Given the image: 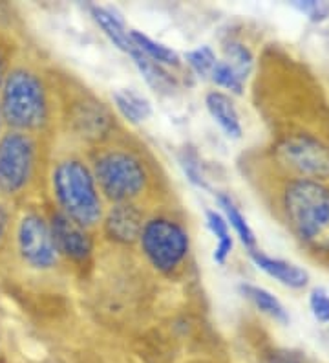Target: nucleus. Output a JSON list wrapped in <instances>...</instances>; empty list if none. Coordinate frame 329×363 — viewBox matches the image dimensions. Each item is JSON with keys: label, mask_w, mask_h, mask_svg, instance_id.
<instances>
[{"label": "nucleus", "mask_w": 329, "mask_h": 363, "mask_svg": "<svg viewBox=\"0 0 329 363\" xmlns=\"http://www.w3.org/2000/svg\"><path fill=\"white\" fill-rule=\"evenodd\" d=\"M253 101L267 127L262 152L282 171L329 180V94L311 67L282 45L256 65Z\"/></svg>", "instance_id": "f257e3e1"}, {"label": "nucleus", "mask_w": 329, "mask_h": 363, "mask_svg": "<svg viewBox=\"0 0 329 363\" xmlns=\"http://www.w3.org/2000/svg\"><path fill=\"white\" fill-rule=\"evenodd\" d=\"M241 169L304 257L329 272V180L285 173L260 147L243 155Z\"/></svg>", "instance_id": "f03ea898"}, {"label": "nucleus", "mask_w": 329, "mask_h": 363, "mask_svg": "<svg viewBox=\"0 0 329 363\" xmlns=\"http://www.w3.org/2000/svg\"><path fill=\"white\" fill-rule=\"evenodd\" d=\"M90 167L99 193L110 204H136L143 208L159 189L158 167L149 152L114 136L93 147Z\"/></svg>", "instance_id": "7ed1b4c3"}, {"label": "nucleus", "mask_w": 329, "mask_h": 363, "mask_svg": "<svg viewBox=\"0 0 329 363\" xmlns=\"http://www.w3.org/2000/svg\"><path fill=\"white\" fill-rule=\"evenodd\" d=\"M50 182L57 211L88 231L101 226L105 199L86 160L77 155L62 156L53 164Z\"/></svg>", "instance_id": "20e7f679"}, {"label": "nucleus", "mask_w": 329, "mask_h": 363, "mask_svg": "<svg viewBox=\"0 0 329 363\" xmlns=\"http://www.w3.org/2000/svg\"><path fill=\"white\" fill-rule=\"evenodd\" d=\"M0 114L11 130L40 134L52 123L53 103L39 72L28 67L8 70L0 83Z\"/></svg>", "instance_id": "39448f33"}, {"label": "nucleus", "mask_w": 329, "mask_h": 363, "mask_svg": "<svg viewBox=\"0 0 329 363\" xmlns=\"http://www.w3.org/2000/svg\"><path fill=\"white\" fill-rule=\"evenodd\" d=\"M137 242L146 262L158 274L167 277L181 272L189 259V231L180 220L168 215H154L146 218Z\"/></svg>", "instance_id": "423d86ee"}, {"label": "nucleus", "mask_w": 329, "mask_h": 363, "mask_svg": "<svg viewBox=\"0 0 329 363\" xmlns=\"http://www.w3.org/2000/svg\"><path fill=\"white\" fill-rule=\"evenodd\" d=\"M40 167L37 134L8 129L0 134V195L15 199L26 193Z\"/></svg>", "instance_id": "0eeeda50"}, {"label": "nucleus", "mask_w": 329, "mask_h": 363, "mask_svg": "<svg viewBox=\"0 0 329 363\" xmlns=\"http://www.w3.org/2000/svg\"><path fill=\"white\" fill-rule=\"evenodd\" d=\"M15 244L21 261L31 270L48 272L59 264L61 255L53 242L50 218L35 209H30L18 218Z\"/></svg>", "instance_id": "6e6552de"}, {"label": "nucleus", "mask_w": 329, "mask_h": 363, "mask_svg": "<svg viewBox=\"0 0 329 363\" xmlns=\"http://www.w3.org/2000/svg\"><path fill=\"white\" fill-rule=\"evenodd\" d=\"M50 226H52L53 242L61 257L77 266H88L92 262L93 239L90 231L71 222L57 209L50 217Z\"/></svg>", "instance_id": "1a4fd4ad"}, {"label": "nucleus", "mask_w": 329, "mask_h": 363, "mask_svg": "<svg viewBox=\"0 0 329 363\" xmlns=\"http://www.w3.org/2000/svg\"><path fill=\"white\" fill-rule=\"evenodd\" d=\"M146 222L145 209L136 204H112L103 217V233L108 240L123 246H132L139 240Z\"/></svg>", "instance_id": "9d476101"}, {"label": "nucleus", "mask_w": 329, "mask_h": 363, "mask_svg": "<svg viewBox=\"0 0 329 363\" xmlns=\"http://www.w3.org/2000/svg\"><path fill=\"white\" fill-rule=\"evenodd\" d=\"M249 257L258 270H262L271 279L278 281L289 290H306L309 286V272L304 266L280 257H272L260 248L249 252Z\"/></svg>", "instance_id": "9b49d317"}, {"label": "nucleus", "mask_w": 329, "mask_h": 363, "mask_svg": "<svg viewBox=\"0 0 329 363\" xmlns=\"http://www.w3.org/2000/svg\"><path fill=\"white\" fill-rule=\"evenodd\" d=\"M207 111L212 120L218 123V127L224 130V134L231 140H241L243 138V125L238 114V108L234 105L233 98L219 90H211L205 96Z\"/></svg>", "instance_id": "f8f14e48"}, {"label": "nucleus", "mask_w": 329, "mask_h": 363, "mask_svg": "<svg viewBox=\"0 0 329 363\" xmlns=\"http://www.w3.org/2000/svg\"><path fill=\"white\" fill-rule=\"evenodd\" d=\"M90 13H92L97 26L101 28L103 33L108 37L110 43L115 48H119L121 52L127 53V55H130L136 50V45H134V40L130 37V31L127 30L121 17H117L112 9L103 8V6H90Z\"/></svg>", "instance_id": "ddd939ff"}, {"label": "nucleus", "mask_w": 329, "mask_h": 363, "mask_svg": "<svg viewBox=\"0 0 329 363\" xmlns=\"http://www.w3.org/2000/svg\"><path fill=\"white\" fill-rule=\"evenodd\" d=\"M240 292L250 305L255 306L260 314L267 315L269 319H272V321H277V323L280 325L289 323L291 318L287 308H285L284 303H282L275 294L269 292L267 288L258 286V284L241 283Z\"/></svg>", "instance_id": "4468645a"}, {"label": "nucleus", "mask_w": 329, "mask_h": 363, "mask_svg": "<svg viewBox=\"0 0 329 363\" xmlns=\"http://www.w3.org/2000/svg\"><path fill=\"white\" fill-rule=\"evenodd\" d=\"M130 57L132 61H134V65L137 67V70L141 72V76L145 77L146 84H149L154 92L168 96V94H172L178 89V79L174 77V74H171L168 68L161 67L158 62L150 61L145 53H141L139 50H137V46L136 50L130 53Z\"/></svg>", "instance_id": "2eb2a0df"}, {"label": "nucleus", "mask_w": 329, "mask_h": 363, "mask_svg": "<svg viewBox=\"0 0 329 363\" xmlns=\"http://www.w3.org/2000/svg\"><path fill=\"white\" fill-rule=\"evenodd\" d=\"M216 200H218V206L224 211V217L227 220L229 228L234 231L240 242L243 244V248L247 252H253V250L258 248V240H256V235L253 231V228L249 226L246 215L240 211V208L236 206V202L233 200V196L227 195V193H218L216 195Z\"/></svg>", "instance_id": "dca6fc26"}, {"label": "nucleus", "mask_w": 329, "mask_h": 363, "mask_svg": "<svg viewBox=\"0 0 329 363\" xmlns=\"http://www.w3.org/2000/svg\"><path fill=\"white\" fill-rule=\"evenodd\" d=\"M114 105L117 112L130 125H139L152 116V105L145 96L134 89H119L114 92Z\"/></svg>", "instance_id": "f3484780"}, {"label": "nucleus", "mask_w": 329, "mask_h": 363, "mask_svg": "<svg viewBox=\"0 0 329 363\" xmlns=\"http://www.w3.org/2000/svg\"><path fill=\"white\" fill-rule=\"evenodd\" d=\"M221 50H224V61L234 68L241 79L247 81L253 76L256 68V55L247 43L238 37H229L227 40H224Z\"/></svg>", "instance_id": "a211bd4d"}, {"label": "nucleus", "mask_w": 329, "mask_h": 363, "mask_svg": "<svg viewBox=\"0 0 329 363\" xmlns=\"http://www.w3.org/2000/svg\"><path fill=\"white\" fill-rule=\"evenodd\" d=\"M130 37L134 40V45L137 46L141 53H145L150 61L158 62L165 68H180L181 67V57L168 46L161 45V43H156L154 39H150L149 35L141 33L137 30H130Z\"/></svg>", "instance_id": "6ab92c4d"}, {"label": "nucleus", "mask_w": 329, "mask_h": 363, "mask_svg": "<svg viewBox=\"0 0 329 363\" xmlns=\"http://www.w3.org/2000/svg\"><path fill=\"white\" fill-rule=\"evenodd\" d=\"M205 217L207 226H209V230L216 237V248L212 252V259H214L216 264H225L234 248V237L231 233V228H229L227 220H225L221 213L209 209L205 213Z\"/></svg>", "instance_id": "aec40b11"}, {"label": "nucleus", "mask_w": 329, "mask_h": 363, "mask_svg": "<svg viewBox=\"0 0 329 363\" xmlns=\"http://www.w3.org/2000/svg\"><path fill=\"white\" fill-rule=\"evenodd\" d=\"M211 79L216 86L225 89L233 96H243L246 94V81L241 79L234 72L233 67H229L224 59H218L211 72Z\"/></svg>", "instance_id": "412c9836"}, {"label": "nucleus", "mask_w": 329, "mask_h": 363, "mask_svg": "<svg viewBox=\"0 0 329 363\" xmlns=\"http://www.w3.org/2000/svg\"><path fill=\"white\" fill-rule=\"evenodd\" d=\"M187 65L190 67V70L196 74L197 77H202V79H207V77H211V72L214 68L216 57L214 50L211 46H200L196 50H189V52L183 55Z\"/></svg>", "instance_id": "4be33fe9"}, {"label": "nucleus", "mask_w": 329, "mask_h": 363, "mask_svg": "<svg viewBox=\"0 0 329 363\" xmlns=\"http://www.w3.org/2000/svg\"><path fill=\"white\" fill-rule=\"evenodd\" d=\"M260 363H309L307 356L299 349H289V347L269 345L262 350Z\"/></svg>", "instance_id": "5701e85b"}, {"label": "nucleus", "mask_w": 329, "mask_h": 363, "mask_svg": "<svg viewBox=\"0 0 329 363\" xmlns=\"http://www.w3.org/2000/svg\"><path fill=\"white\" fill-rule=\"evenodd\" d=\"M291 6L315 24L325 23L329 18V2L325 0H294Z\"/></svg>", "instance_id": "b1692460"}, {"label": "nucleus", "mask_w": 329, "mask_h": 363, "mask_svg": "<svg viewBox=\"0 0 329 363\" xmlns=\"http://www.w3.org/2000/svg\"><path fill=\"white\" fill-rule=\"evenodd\" d=\"M180 164L181 169H183V173L190 180V184H194L200 189H209V184H207V178L203 174L202 164H200V158H197L196 152L185 149L180 156Z\"/></svg>", "instance_id": "393cba45"}, {"label": "nucleus", "mask_w": 329, "mask_h": 363, "mask_svg": "<svg viewBox=\"0 0 329 363\" xmlns=\"http://www.w3.org/2000/svg\"><path fill=\"white\" fill-rule=\"evenodd\" d=\"M307 305L313 318L322 325H329V292L322 286L311 288L307 296Z\"/></svg>", "instance_id": "a878e982"}, {"label": "nucleus", "mask_w": 329, "mask_h": 363, "mask_svg": "<svg viewBox=\"0 0 329 363\" xmlns=\"http://www.w3.org/2000/svg\"><path fill=\"white\" fill-rule=\"evenodd\" d=\"M9 226H11V215H9L8 208L0 202V246H2V242L8 237Z\"/></svg>", "instance_id": "bb28decb"}, {"label": "nucleus", "mask_w": 329, "mask_h": 363, "mask_svg": "<svg viewBox=\"0 0 329 363\" xmlns=\"http://www.w3.org/2000/svg\"><path fill=\"white\" fill-rule=\"evenodd\" d=\"M6 74H8V70H6V57L4 53H2V48H0V83H2Z\"/></svg>", "instance_id": "cd10ccee"}, {"label": "nucleus", "mask_w": 329, "mask_h": 363, "mask_svg": "<svg viewBox=\"0 0 329 363\" xmlns=\"http://www.w3.org/2000/svg\"><path fill=\"white\" fill-rule=\"evenodd\" d=\"M2 125H4V121H2V114H0V134H2Z\"/></svg>", "instance_id": "c85d7f7f"}, {"label": "nucleus", "mask_w": 329, "mask_h": 363, "mask_svg": "<svg viewBox=\"0 0 329 363\" xmlns=\"http://www.w3.org/2000/svg\"><path fill=\"white\" fill-rule=\"evenodd\" d=\"M328 94H329V89H328Z\"/></svg>", "instance_id": "c756f323"}]
</instances>
